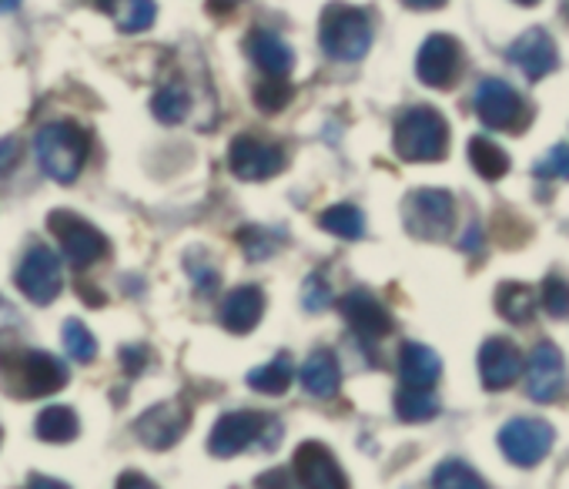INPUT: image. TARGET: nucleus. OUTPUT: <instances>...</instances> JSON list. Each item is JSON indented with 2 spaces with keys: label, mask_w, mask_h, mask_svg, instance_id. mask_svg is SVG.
I'll return each mask as SVG.
<instances>
[{
  "label": "nucleus",
  "mask_w": 569,
  "mask_h": 489,
  "mask_svg": "<svg viewBox=\"0 0 569 489\" xmlns=\"http://www.w3.org/2000/svg\"><path fill=\"white\" fill-rule=\"evenodd\" d=\"M228 168L241 181H264L284 168V148L254 134H238L228 148Z\"/></svg>",
  "instance_id": "obj_9"
},
{
  "label": "nucleus",
  "mask_w": 569,
  "mask_h": 489,
  "mask_svg": "<svg viewBox=\"0 0 569 489\" xmlns=\"http://www.w3.org/2000/svg\"><path fill=\"white\" fill-rule=\"evenodd\" d=\"M396 151L402 161H442L449 151V124L432 108H409L396 121Z\"/></svg>",
  "instance_id": "obj_3"
},
{
  "label": "nucleus",
  "mask_w": 569,
  "mask_h": 489,
  "mask_svg": "<svg viewBox=\"0 0 569 489\" xmlns=\"http://www.w3.org/2000/svg\"><path fill=\"white\" fill-rule=\"evenodd\" d=\"M296 476L309 489H346L349 486L342 466L336 462V456L322 442L299 446V452H296Z\"/></svg>",
  "instance_id": "obj_17"
},
{
  "label": "nucleus",
  "mask_w": 569,
  "mask_h": 489,
  "mask_svg": "<svg viewBox=\"0 0 569 489\" xmlns=\"http://www.w3.org/2000/svg\"><path fill=\"white\" fill-rule=\"evenodd\" d=\"M396 412H399L402 422H429L432 416H439V399L429 389L406 386L396 396Z\"/></svg>",
  "instance_id": "obj_29"
},
{
  "label": "nucleus",
  "mask_w": 569,
  "mask_h": 489,
  "mask_svg": "<svg viewBox=\"0 0 569 489\" xmlns=\"http://www.w3.org/2000/svg\"><path fill=\"white\" fill-rule=\"evenodd\" d=\"M188 422H191L188 406L181 399H171V402H158L148 412H141L134 422V432L148 449H171L188 432Z\"/></svg>",
  "instance_id": "obj_11"
},
{
  "label": "nucleus",
  "mask_w": 569,
  "mask_h": 489,
  "mask_svg": "<svg viewBox=\"0 0 569 489\" xmlns=\"http://www.w3.org/2000/svg\"><path fill=\"white\" fill-rule=\"evenodd\" d=\"M402 4L412 11H439V8H446V0H402Z\"/></svg>",
  "instance_id": "obj_41"
},
{
  "label": "nucleus",
  "mask_w": 569,
  "mask_h": 489,
  "mask_svg": "<svg viewBox=\"0 0 569 489\" xmlns=\"http://www.w3.org/2000/svg\"><path fill=\"white\" fill-rule=\"evenodd\" d=\"M472 104H476L479 121L492 131H519V124H522V98L512 84H506L499 78L479 81Z\"/></svg>",
  "instance_id": "obj_8"
},
{
  "label": "nucleus",
  "mask_w": 569,
  "mask_h": 489,
  "mask_svg": "<svg viewBox=\"0 0 569 489\" xmlns=\"http://www.w3.org/2000/svg\"><path fill=\"white\" fill-rule=\"evenodd\" d=\"M61 259L48 249V244H34L18 266V289L34 306H51L61 296Z\"/></svg>",
  "instance_id": "obj_7"
},
{
  "label": "nucleus",
  "mask_w": 569,
  "mask_h": 489,
  "mask_svg": "<svg viewBox=\"0 0 569 489\" xmlns=\"http://www.w3.org/2000/svg\"><path fill=\"white\" fill-rule=\"evenodd\" d=\"M459 64H462L459 41H452L449 34H432V38H426V44L419 48L416 74H419V81H422L426 88L446 91V88L456 84Z\"/></svg>",
  "instance_id": "obj_13"
},
{
  "label": "nucleus",
  "mask_w": 569,
  "mask_h": 489,
  "mask_svg": "<svg viewBox=\"0 0 569 489\" xmlns=\"http://www.w3.org/2000/svg\"><path fill=\"white\" fill-rule=\"evenodd\" d=\"M151 111L161 124H181L191 111V94L181 84H164L151 98Z\"/></svg>",
  "instance_id": "obj_28"
},
{
  "label": "nucleus",
  "mask_w": 569,
  "mask_h": 489,
  "mask_svg": "<svg viewBox=\"0 0 569 489\" xmlns=\"http://www.w3.org/2000/svg\"><path fill=\"white\" fill-rule=\"evenodd\" d=\"M536 309H539L536 289L522 286V282H502V286L496 289V312H499L506 322H512V326H529L532 316H536Z\"/></svg>",
  "instance_id": "obj_23"
},
{
  "label": "nucleus",
  "mask_w": 569,
  "mask_h": 489,
  "mask_svg": "<svg viewBox=\"0 0 569 489\" xmlns=\"http://www.w3.org/2000/svg\"><path fill=\"white\" fill-rule=\"evenodd\" d=\"M479 241H482V231L479 228H469V234L462 238V249L472 252V249H479Z\"/></svg>",
  "instance_id": "obj_42"
},
{
  "label": "nucleus",
  "mask_w": 569,
  "mask_h": 489,
  "mask_svg": "<svg viewBox=\"0 0 569 489\" xmlns=\"http://www.w3.org/2000/svg\"><path fill=\"white\" fill-rule=\"evenodd\" d=\"M244 48H248V58L254 61V68L261 74H268V78H284V74H292V68H296L292 48L271 31H251Z\"/></svg>",
  "instance_id": "obj_20"
},
{
  "label": "nucleus",
  "mask_w": 569,
  "mask_h": 489,
  "mask_svg": "<svg viewBox=\"0 0 569 489\" xmlns=\"http://www.w3.org/2000/svg\"><path fill=\"white\" fill-rule=\"evenodd\" d=\"M526 372L522 366V356L512 342L506 339H489L482 349H479V379L489 392H502L509 389L519 376Z\"/></svg>",
  "instance_id": "obj_16"
},
{
  "label": "nucleus",
  "mask_w": 569,
  "mask_h": 489,
  "mask_svg": "<svg viewBox=\"0 0 569 489\" xmlns=\"http://www.w3.org/2000/svg\"><path fill=\"white\" fill-rule=\"evenodd\" d=\"M402 221L406 231L419 241H439L452 231L456 221V201L442 188H419L402 201Z\"/></svg>",
  "instance_id": "obj_4"
},
{
  "label": "nucleus",
  "mask_w": 569,
  "mask_h": 489,
  "mask_svg": "<svg viewBox=\"0 0 569 489\" xmlns=\"http://www.w3.org/2000/svg\"><path fill=\"white\" fill-rule=\"evenodd\" d=\"M34 432H38V439H44V442H71V439H78L81 422H78V412H74V409H68V406H48V409L38 416Z\"/></svg>",
  "instance_id": "obj_24"
},
{
  "label": "nucleus",
  "mask_w": 569,
  "mask_h": 489,
  "mask_svg": "<svg viewBox=\"0 0 569 489\" xmlns=\"http://www.w3.org/2000/svg\"><path fill=\"white\" fill-rule=\"evenodd\" d=\"M0 439H4V432H0Z\"/></svg>",
  "instance_id": "obj_48"
},
{
  "label": "nucleus",
  "mask_w": 569,
  "mask_h": 489,
  "mask_svg": "<svg viewBox=\"0 0 569 489\" xmlns=\"http://www.w3.org/2000/svg\"><path fill=\"white\" fill-rule=\"evenodd\" d=\"M14 372H18V389H21L24 399L51 396V392L68 386V366L61 359H54L51 352H41V349L21 352Z\"/></svg>",
  "instance_id": "obj_14"
},
{
  "label": "nucleus",
  "mask_w": 569,
  "mask_h": 489,
  "mask_svg": "<svg viewBox=\"0 0 569 489\" xmlns=\"http://www.w3.org/2000/svg\"><path fill=\"white\" fill-rule=\"evenodd\" d=\"M329 302H332L329 282H326L322 276H309V279H306V289H302V306H306L309 312H322Z\"/></svg>",
  "instance_id": "obj_38"
},
{
  "label": "nucleus",
  "mask_w": 569,
  "mask_h": 489,
  "mask_svg": "<svg viewBox=\"0 0 569 489\" xmlns=\"http://www.w3.org/2000/svg\"><path fill=\"white\" fill-rule=\"evenodd\" d=\"M509 61L529 78V81H539L546 74H552L559 68V54H556V44L552 38L542 31V28H529L526 34H519L509 48Z\"/></svg>",
  "instance_id": "obj_15"
},
{
  "label": "nucleus",
  "mask_w": 569,
  "mask_h": 489,
  "mask_svg": "<svg viewBox=\"0 0 569 489\" xmlns=\"http://www.w3.org/2000/svg\"><path fill=\"white\" fill-rule=\"evenodd\" d=\"M469 161L486 181H499V178L509 174V154L489 138H472L469 141Z\"/></svg>",
  "instance_id": "obj_26"
},
{
  "label": "nucleus",
  "mask_w": 569,
  "mask_h": 489,
  "mask_svg": "<svg viewBox=\"0 0 569 489\" xmlns=\"http://www.w3.org/2000/svg\"><path fill=\"white\" fill-rule=\"evenodd\" d=\"M94 4H98L101 11H114V4H118V0H94Z\"/></svg>",
  "instance_id": "obj_46"
},
{
  "label": "nucleus",
  "mask_w": 569,
  "mask_h": 489,
  "mask_svg": "<svg viewBox=\"0 0 569 489\" xmlns=\"http://www.w3.org/2000/svg\"><path fill=\"white\" fill-rule=\"evenodd\" d=\"M61 332H64V349L74 362H91L98 356V339L81 319H68Z\"/></svg>",
  "instance_id": "obj_31"
},
{
  "label": "nucleus",
  "mask_w": 569,
  "mask_h": 489,
  "mask_svg": "<svg viewBox=\"0 0 569 489\" xmlns=\"http://www.w3.org/2000/svg\"><path fill=\"white\" fill-rule=\"evenodd\" d=\"M296 98V88L284 78H268L254 88V104L264 114H278L281 108H289V101Z\"/></svg>",
  "instance_id": "obj_32"
},
{
  "label": "nucleus",
  "mask_w": 569,
  "mask_h": 489,
  "mask_svg": "<svg viewBox=\"0 0 569 489\" xmlns=\"http://www.w3.org/2000/svg\"><path fill=\"white\" fill-rule=\"evenodd\" d=\"M238 244L244 249V256L251 262H264L268 256H274L278 241L271 238V231H261V228H241L238 231Z\"/></svg>",
  "instance_id": "obj_34"
},
{
  "label": "nucleus",
  "mask_w": 569,
  "mask_h": 489,
  "mask_svg": "<svg viewBox=\"0 0 569 489\" xmlns=\"http://www.w3.org/2000/svg\"><path fill=\"white\" fill-rule=\"evenodd\" d=\"M48 224H51V231L58 234L61 252H64V259H68L74 269H88V266H94L101 256H108V241H104V234H101L91 221H84L81 214L54 211V214L48 218Z\"/></svg>",
  "instance_id": "obj_6"
},
{
  "label": "nucleus",
  "mask_w": 569,
  "mask_h": 489,
  "mask_svg": "<svg viewBox=\"0 0 569 489\" xmlns=\"http://www.w3.org/2000/svg\"><path fill=\"white\" fill-rule=\"evenodd\" d=\"M542 309L552 316V319H566L569 316V282L559 279V276H549L542 282Z\"/></svg>",
  "instance_id": "obj_35"
},
{
  "label": "nucleus",
  "mask_w": 569,
  "mask_h": 489,
  "mask_svg": "<svg viewBox=\"0 0 569 489\" xmlns=\"http://www.w3.org/2000/svg\"><path fill=\"white\" fill-rule=\"evenodd\" d=\"M118 486H151V482H148V479H141L138 472H128V476H121V479H118Z\"/></svg>",
  "instance_id": "obj_44"
},
{
  "label": "nucleus",
  "mask_w": 569,
  "mask_h": 489,
  "mask_svg": "<svg viewBox=\"0 0 569 489\" xmlns=\"http://www.w3.org/2000/svg\"><path fill=\"white\" fill-rule=\"evenodd\" d=\"M516 4H522V8H532V4H539V0H516Z\"/></svg>",
  "instance_id": "obj_47"
},
{
  "label": "nucleus",
  "mask_w": 569,
  "mask_h": 489,
  "mask_svg": "<svg viewBox=\"0 0 569 489\" xmlns=\"http://www.w3.org/2000/svg\"><path fill=\"white\" fill-rule=\"evenodd\" d=\"M399 376H402L406 386L429 389L442 376V359H439V352H432L422 342H406L402 352H399Z\"/></svg>",
  "instance_id": "obj_21"
},
{
  "label": "nucleus",
  "mask_w": 569,
  "mask_h": 489,
  "mask_svg": "<svg viewBox=\"0 0 569 489\" xmlns=\"http://www.w3.org/2000/svg\"><path fill=\"white\" fill-rule=\"evenodd\" d=\"M21 8V0H0V11H14Z\"/></svg>",
  "instance_id": "obj_45"
},
{
  "label": "nucleus",
  "mask_w": 569,
  "mask_h": 489,
  "mask_svg": "<svg viewBox=\"0 0 569 489\" xmlns=\"http://www.w3.org/2000/svg\"><path fill=\"white\" fill-rule=\"evenodd\" d=\"M532 174L536 178H569V148L556 144L542 161H536Z\"/></svg>",
  "instance_id": "obj_36"
},
{
  "label": "nucleus",
  "mask_w": 569,
  "mask_h": 489,
  "mask_svg": "<svg viewBox=\"0 0 569 489\" xmlns=\"http://www.w3.org/2000/svg\"><path fill=\"white\" fill-rule=\"evenodd\" d=\"M429 482H432L436 489H482V486H486V479H482L472 466H466V462H459V459L439 462Z\"/></svg>",
  "instance_id": "obj_30"
},
{
  "label": "nucleus",
  "mask_w": 569,
  "mask_h": 489,
  "mask_svg": "<svg viewBox=\"0 0 569 489\" xmlns=\"http://www.w3.org/2000/svg\"><path fill=\"white\" fill-rule=\"evenodd\" d=\"M319 224L336 234V238H346V241H359L366 234V214L356 208V204H336L329 211L319 214Z\"/></svg>",
  "instance_id": "obj_27"
},
{
  "label": "nucleus",
  "mask_w": 569,
  "mask_h": 489,
  "mask_svg": "<svg viewBox=\"0 0 569 489\" xmlns=\"http://www.w3.org/2000/svg\"><path fill=\"white\" fill-rule=\"evenodd\" d=\"M274 422V419H271ZM268 416L261 412H228L214 422L211 436H208V449L218 459H231L238 452H244L248 446H254L261 439V432L271 426Z\"/></svg>",
  "instance_id": "obj_12"
},
{
  "label": "nucleus",
  "mask_w": 569,
  "mask_h": 489,
  "mask_svg": "<svg viewBox=\"0 0 569 489\" xmlns=\"http://www.w3.org/2000/svg\"><path fill=\"white\" fill-rule=\"evenodd\" d=\"M261 316H264V292L258 286H241V289L228 292L221 309H218L221 326L234 336L251 332L261 322Z\"/></svg>",
  "instance_id": "obj_19"
},
{
  "label": "nucleus",
  "mask_w": 569,
  "mask_h": 489,
  "mask_svg": "<svg viewBox=\"0 0 569 489\" xmlns=\"http://www.w3.org/2000/svg\"><path fill=\"white\" fill-rule=\"evenodd\" d=\"M319 44L332 61L352 64L362 61L372 48V21L362 8L349 4H329L322 11V28H319Z\"/></svg>",
  "instance_id": "obj_2"
},
{
  "label": "nucleus",
  "mask_w": 569,
  "mask_h": 489,
  "mask_svg": "<svg viewBox=\"0 0 569 489\" xmlns=\"http://www.w3.org/2000/svg\"><path fill=\"white\" fill-rule=\"evenodd\" d=\"M88 148H91V138L74 121H54L34 134V161L58 184L78 181L88 161Z\"/></svg>",
  "instance_id": "obj_1"
},
{
  "label": "nucleus",
  "mask_w": 569,
  "mask_h": 489,
  "mask_svg": "<svg viewBox=\"0 0 569 489\" xmlns=\"http://www.w3.org/2000/svg\"><path fill=\"white\" fill-rule=\"evenodd\" d=\"M292 379H296V369H292L289 356H278V359H271L268 366H258V369H251L244 382H248L254 392H264V396H281L284 389L292 386Z\"/></svg>",
  "instance_id": "obj_25"
},
{
  "label": "nucleus",
  "mask_w": 569,
  "mask_h": 489,
  "mask_svg": "<svg viewBox=\"0 0 569 489\" xmlns=\"http://www.w3.org/2000/svg\"><path fill=\"white\" fill-rule=\"evenodd\" d=\"M28 486H48V489H64V482H58V479H41V476H31V479H28Z\"/></svg>",
  "instance_id": "obj_43"
},
{
  "label": "nucleus",
  "mask_w": 569,
  "mask_h": 489,
  "mask_svg": "<svg viewBox=\"0 0 569 489\" xmlns=\"http://www.w3.org/2000/svg\"><path fill=\"white\" fill-rule=\"evenodd\" d=\"M188 276L194 279V289H198V296L201 299H208V296H214L218 292V269H211L208 262H198V259H188Z\"/></svg>",
  "instance_id": "obj_37"
},
{
  "label": "nucleus",
  "mask_w": 569,
  "mask_h": 489,
  "mask_svg": "<svg viewBox=\"0 0 569 489\" xmlns=\"http://www.w3.org/2000/svg\"><path fill=\"white\" fill-rule=\"evenodd\" d=\"M154 18H158V4H154V0H128V8H124L118 28L124 34H141V31H148L154 24Z\"/></svg>",
  "instance_id": "obj_33"
},
{
  "label": "nucleus",
  "mask_w": 569,
  "mask_h": 489,
  "mask_svg": "<svg viewBox=\"0 0 569 489\" xmlns=\"http://www.w3.org/2000/svg\"><path fill=\"white\" fill-rule=\"evenodd\" d=\"M566 386V359L552 342H536L526 362V392L532 402H556Z\"/></svg>",
  "instance_id": "obj_10"
},
{
  "label": "nucleus",
  "mask_w": 569,
  "mask_h": 489,
  "mask_svg": "<svg viewBox=\"0 0 569 489\" xmlns=\"http://www.w3.org/2000/svg\"><path fill=\"white\" fill-rule=\"evenodd\" d=\"M552 442H556V432L542 419H509L499 429V449L519 469L539 466L549 456Z\"/></svg>",
  "instance_id": "obj_5"
},
{
  "label": "nucleus",
  "mask_w": 569,
  "mask_h": 489,
  "mask_svg": "<svg viewBox=\"0 0 569 489\" xmlns=\"http://www.w3.org/2000/svg\"><path fill=\"white\" fill-rule=\"evenodd\" d=\"M346 322L362 336V339H382L392 332V316L389 309L372 296V292H362V289H352L342 302H339Z\"/></svg>",
  "instance_id": "obj_18"
},
{
  "label": "nucleus",
  "mask_w": 569,
  "mask_h": 489,
  "mask_svg": "<svg viewBox=\"0 0 569 489\" xmlns=\"http://www.w3.org/2000/svg\"><path fill=\"white\" fill-rule=\"evenodd\" d=\"M121 362H124V369H128L131 376H138V372L144 369V362H148V352H144L141 346H124V349H121Z\"/></svg>",
  "instance_id": "obj_40"
},
{
  "label": "nucleus",
  "mask_w": 569,
  "mask_h": 489,
  "mask_svg": "<svg viewBox=\"0 0 569 489\" xmlns=\"http://www.w3.org/2000/svg\"><path fill=\"white\" fill-rule=\"evenodd\" d=\"M21 161V141L18 138H0V174H8Z\"/></svg>",
  "instance_id": "obj_39"
},
{
  "label": "nucleus",
  "mask_w": 569,
  "mask_h": 489,
  "mask_svg": "<svg viewBox=\"0 0 569 489\" xmlns=\"http://www.w3.org/2000/svg\"><path fill=\"white\" fill-rule=\"evenodd\" d=\"M299 379H302V386H306V392H309V396H316V399H332V396L342 389V369H339V359H336L329 349H316V352L306 359V366H302Z\"/></svg>",
  "instance_id": "obj_22"
}]
</instances>
